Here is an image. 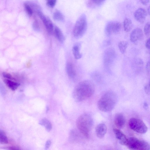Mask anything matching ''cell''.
<instances>
[{
	"label": "cell",
	"instance_id": "9",
	"mask_svg": "<svg viewBox=\"0 0 150 150\" xmlns=\"http://www.w3.org/2000/svg\"><path fill=\"white\" fill-rule=\"evenodd\" d=\"M37 13L42 21L48 33L51 34L53 30V25L49 17L42 13L40 10L38 11Z\"/></svg>",
	"mask_w": 150,
	"mask_h": 150
},
{
	"label": "cell",
	"instance_id": "38",
	"mask_svg": "<svg viewBox=\"0 0 150 150\" xmlns=\"http://www.w3.org/2000/svg\"><path fill=\"white\" fill-rule=\"evenodd\" d=\"M49 110V108L48 107L47 108L46 112H47V111Z\"/></svg>",
	"mask_w": 150,
	"mask_h": 150
},
{
	"label": "cell",
	"instance_id": "21",
	"mask_svg": "<svg viewBox=\"0 0 150 150\" xmlns=\"http://www.w3.org/2000/svg\"><path fill=\"white\" fill-rule=\"evenodd\" d=\"M124 30L126 32L130 31L132 27V22L131 20L128 18H126L124 21Z\"/></svg>",
	"mask_w": 150,
	"mask_h": 150
},
{
	"label": "cell",
	"instance_id": "26",
	"mask_svg": "<svg viewBox=\"0 0 150 150\" xmlns=\"http://www.w3.org/2000/svg\"><path fill=\"white\" fill-rule=\"evenodd\" d=\"M134 68H137V70H139L140 69L141 66L143 65V62L142 60L140 59H135L134 62Z\"/></svg>",
	"mask_w": 150,
	"mask_h": 150
},
{
	"label": "cell",
	"instance_id": "6",
	"mask_svg": "<svg viewBox=\"0 0 150 150\" xmlns=\"http://www.w3.org/2000/svg\"><path fill=\"white\" fill-rule=\"evenodd\" d=\"M129 125L132 129L140 134L145 133L148 129L147 126L143 121L135 118H132L129 120Z\"/></svg>",
	"mask_w": 150,
	"mask_h": 150
},
{
	"label": "cell",
	"instance_id": "23",
	"mask_svg": "<svg viewBox=\"0 0 150 150\" xmlns=\"http://www.w3.org/2000/svg\"><path fill=\"white\" fill-rule=\"evenodd\" d=\"M0 142L1 144H6L8 143L7 138L4 131L1 130L0 131Z\"/></svg>",
	"mask_w": 150,
	"mask_h": 150
},
{
	"label": "cell",
	"instance_id": "16",
	"mask_svg": "<svg viewBox=\"0 0 150 150\" xmlns=\"http://www.w3.org/2000/svg\"><path fill=\"white\" fill-rule=\"evenodd\" d=\"M81 45L79 43H77L72 47V52L74 58L76 59H79L82 57V54L80 52Z\"/></svg>",
	"mask_w": 150,
	"mask_h": 150
},
{
	"label": "cell",
	"instance_id": "8",
	"mask_svg": "<svg viewBox=\"0 0 150 150\" xmlns=\"http://www.w3.org/2000/svg\"><path fill=\"white\" fill-rule=\"evenodd\" d=\"M114 49L112 47L107 49L105 51L103 57L104 64L106 67H109L112 64L115 57Z\"/></svg>",
	"mask_w": 150,
	"mask_h": 150
},
{
	"label": "cell",
	"instance_id": "10",
	"mask_svg": "<svg viewBox=\"0 0 150 150\" xmlns=\"http://www.w3.org/2000/svg\"><path fill=\"white\" fill-rule=\"evenodd\" d=\"M143 36L142 30L139 28H136L131 33L130 40L133 44H137L142 39Z\"/></svg>",
	"mask_w": 150,
	"mask_h": 150
},
{
	"label": "cell",
	"instance_id": "17",
	"mask_svg": "<svg viewBox=\"0 0 150 150\" xmlns=\"http://www.w3.org/2000/svg\"><path fill=\"white\" fill-rule=\"evenodd\" d=\"M4 82L6 85L12 91H15L16 89L20 85L18 83L7 79H5Z\"/></svg>",
	"mask_w": 150,
	"mask_h": 150
},
{
	"label": "cell",
	"instance_id": "37",
	"mask_svg": "<svg viewBox=\"0 0 150 150\" xmlns=\"http://www.w3.org/2000/svg\"><path fill=\"white\" fill-rule=\"evenodd\" d=\"M144 106H145V108H146L147 107V104L146 103H145L144 105Z\"/></svg>",
	"mask_w": 150,
	"mask_h": 150
},
{
	"label": "cell",
	"instance_id": "40",
	"mask_svg": "<svg viewBox=\"0 0 150 150\" xmlns=\"http://www.w3.org/2000/svg\"></svg>",
	"mask_w": 150,
	"mask_h": 150
},
{
	"label": "cell",
	"instance_id": "12",
	"mask_svg": "<svg viewBox=\"0 0 150 150\" xmlns=\"http://www.w3.org/2000/svg\"><path fill=\"white\" fill-rule=\"evenodd\" d=\"M113 131L120 143L122 145L127 146L128 139L125 134L119 129L114 128Z\"/></svg>",
	"mask_w": 150,
	"mask_h": 150
},
{
	"label": "cell",
	"instance_id": "30",
	"mask_svg": "<svg viewBox=\"0 0 150 150\" xmlns=\"http://www.w3.org/2000/svg\"><path fill=\"white\" fill-rule=\"evenodd\" d=\"M3 76L7 79L10 80H14L12 76L10 74L6 72H3L2 73Z\"/></svg>",
	"mask_w": 150,
	"mask_h": 150
},
{
	"label": "cell",
	"instance_id": "13",
	"mask_svg": "<svg viewBox=\"0 0 150 150\" xmlns=\"http://www.w3.org/2000/svg\"><path fill=\"white\" fill-rule=\"evenodd\" d=\"M107 130V127L105 124L103 123L99 124L96 128V136L100 139L103 138Z\"/></svg>",
	"mask_w": 150,
	"mask_h": 150
},
{
	"label": "cell",
	"instance_id": "2",
	"mask_svg": "<svg viewBox=\"0 0 150 150\" xmlns=\"http://www.w3.org/2000/svg\"><path fill=\"white\" fill-rule=\"evenodd\" d=\"M117 98L116 93L112 91L105 93L98 102V107L100 111L107 112L112 110L115 107Z\"/></svg>",
	"mask_w": 150,
	"mask_h": 150
},
{
	"label": "cell",
	"instance_id": "32",
	"mask_svg": "<svg viewBox=\"0 0 150 150\" xmlns=\"http://www.w3.org/2000/svg\"><path fill=\"white\" fill-rule=\"evenodd\" d=\"M145 46L146 48L150 50V38L146 40Z\"/></svg>",
	"mask_w": 150,
	"mask_h": 150
},
{
	"label": "cell",
	"instance_id": "1",
	"mask_svg": "<svg viewBox=\"0 0 150 150\" xmlns=\"http://www.w3.org/2000/svg\"><path fill=\"white\" fill-rule=\"evenodd\" d=\"M94 91L93 83L89 80H84L79 83L75 86L73 92L72 96L76 102H81L91 97Z\"/></svg>",
	"mask_w": 150,
	"mask_h": 150
},
{
	"label": "cell",
	"instance_id": "19",
	"mask_svg": "<svg viewBox=\"0 0 150 150\" xmlns=\"http://www.w3.org/2000/svg\"><path fill=\"white\" fill-rule=\"evenodd\" d=\"M39 124L44 126L46 130L50 131L52 129V125L51 122L46 118L42 119L39 122Z\"/></svg>",
	"mask_w": 150,
	"mask_h": 150
},
{
	"label": "cell",
	"instance_id": "4",
	"mask_svg": "<svg viewBox=\"0 0 150 150\" xmlns=\"http://www.w3.org/2000/svg\"><path fill=\"white\" fill-rule=\"evenodd\" d=\"M87 27L86 16L82 14L78 19L74 26L73 31L74 37L77 39L81 38L86 32Z\"/></svg>",
	"mask_w": 150,
	"mask_h": 150
},
{
	"label": "cell",
	"instance_id": "7",
	"mask_svg": "<svg viewBox=\"0 0 150 150\" xmlns=\"http://www.w3.org/2000/svg\"><path fill=\"white\" fill-rule=\"evenodd\" d=\"M121 25L117 21H111L106 25L105 29L106 35L109 37L112 35L118 34L120 31Z\"/></svg>",
	"mask_w": 150,
	"mask_h": 150
},
{
	"label": "cell",
	"instance_id": "34",
	"mask_svg": "<svg viewBox=\"0 0 150 150\" xmlns=\"http://www.w3.org/2000/svg\"><path fill=\"white\" fill-rule=\"evenodd\" d=\"M140 1L143 4L146 5L149 3L150 0H140Z\"/></svg>",
	"mask_w": 150,
	"mask_h": 150
},
{
	"label": "cell",
	"instance_id": "5",
	"mask_svg": "<svg viewBox=\"0 0 150 150\" xmlns=\"http://www.w3.org/2000/svg\"><path fill=\"white\" fill-rule=\"evenodd\" d=\"M127 146L131 150H149L150 145L147 142L140 140L135 137H131L128 139Z\"/></svg>",
	"mask_w": 150,
	"mask_h": 150
},
{
	"label": "cell",
	"instance_id": "18",
	"mask_svg": "<svg viewBox=\"0 0 150 150\" xmlns=\"http://www.w3.org/2000/svg\"><path fill=\"white\" fill-rule=\"evenodd\" d=\"M54 33L56 38L59 42H63L64 41V36L62 31L57 27L56 26L54 28Z\"/></svg>",
	"mask_w": 150,
	"mask_h": 150
},
{
	"label": "cell",
	"instance_id": "24",
	"mask_svg": "<svg viewBox=\"0 0 150 150\" xmlns=\"http://www.w3.org/2000/svg\"><path fill=\"white\" fill-rule=\"evenodd\" d=\"M103 1V0H88L87 5L89 7H94L100 4Z\"/></svg>",
	"mask_w": 150,
	"mask_h": 150
},
{
	"label": "cell",
	"instance_id": "28",
	"mask_svg": "<svg viewBox=\"0 0 150 150\" xmlns=\"http://www.w3.org/2000/svg\"><path fill=\"white\" fill-rule=\"evenodd\" d=\"M33 27L34 30L36 32H39L40 30V28L38 22L35 19L33 23Z\"/></svg>",
	"mask_w": 150,
	"mask_h": 150
},
{
	"label": "cell",
	"instance_id": "22",
	"mask_svg": "<svg viewBox=\"0 0 150 150\" xmlns=\"http://www.w3.org/2000/svg\"><path fill=\"white\" fill-rule=\"evenodd\" d=\"M128 43L126 41H121L118 44V47L120 52L122 54H124L128 47Z\"/></svg>",
	"mask_w": 150,
	"mask_h": 150
},
{
	"label": "cell",
	"instance_id": "20",
	"mask_svg": "<svg viewBox=\"0 0 150 150\" xmlns=\"http://www.w3.org/2000/svg\"><path fill=\"white\" fill-rule=\"evenodd\" d=\"M53 19L57 21H64V17L63 14L59 10H56L53 15Z\"/></svg>",
	"mask_w": 150,
	"mask_h": 150
},
{
	"label": "cell",
	"instance_id": "3",
	"mask_svg": "<svg viewBox=\"0 0 150 150\" xmlns=\"http://www.w3.org/2000/svg\"><path fill=\"white\" fill-rule=\"evenodd\" d=\"M93 123L91 116L87 113L80 115L76 121L77 128L83 135L88 138L92 128Z\"/></svg>",
	"mask_w": 150,
	"mask_h": 150
},
{
	"label": "cell",
	"instance_id": "35",
	"mask_svg": "<svg viewBox=\"0 0 150 150\" xmlns=\"http://www.w3.org/2000/svg\"><path fill=\"white\" fill-rule=\"evenodd\" d=\"M8 149L11 150H19L20 149L18 147H16L15 146H10L8 148Z\"/></svg>",
	"mask_w": 150,
	"mask_h": 150
},
{
	"label": "cell",
	"instance_id": "11",
	"mask_svg": "<svg viewBox=\"0 0 150 150\" xmlns=\"http://www.w3.org/2000/svg\"><path fill=\"white\" fill-rule=\"evenodd\" d=\"M146 12L144 9L139 8L135 11L134 16L137 21L142 23L144 22L146 19Z\"/></svg>",
	"mask_w": 150,
	"mask_h": 150
},
{
	"label": "cell",
	"instance_id": "15",
	"mask_svg": "<svg viewBox=\"0 0 150 150\" xmlns=\"http://www.w3.org/2000/svg\"><path fill=\"white\" fill-rule=\"evenodd\" d=\"M66 71L69 77L71 79L74 78L76 75V71L74 64L68 62L66 65Z\"/></svg>",
	"mask_w": 150,
	"mask_h": 150
},
{
	"label": "cell",
	"instance_id": "33",
	"mask_svg": "<svg viewBox=\"0 0 150 150\" xmlns=\"http://www.w3.org/2000/svg\"><path fill=\"white\" fill-rule=\"evenodd\" d=\"M146 69L148 74L150 75V61L147 63L146 66Z\"/></svg>",
	"mask_w": 150,
	"mask_h": 150
},
{
	"label": "cell",
	"instance_id": "31",
	"mask_svg": "<svg viewBox=\"0 0 150 150\" xmlns=\"http://www.w3.org/2000/svg\"><path fill=\"white\" fill-rule=\"evenodd\" d=\"M51 141L50 140H48L46 142L45 145V149H47L51 144Z\"/></svg>",
	"mask_w": 150,
	"mask_h": 150
},
{
	"label": "cell",
	"instance_id": "29",
	"mask_svg": "<svg viewBox=\"0 0 150 150\" xmlns=\"http://www.w3.org/2000/svg\"><path fill=\"white\" fill-rule=\"evenodd\" d=\"M57 0H46L47 5L50 8H53L55 5Z\"/></svg>",
	"mask_w": 150,
	"mask_h": 150
},
{
	"label": "cell",
	"instance_id": "14",
	"mask_svg": "<svg viewBox=\"0 0 150 150\" xmlns=\"http://www.w3.org/2000/svg\"><path fill=\"white\" fill-rule=\"evenodd\" d=\"M125 123V119L123 115L121 113L116 115L114 118V123L115 126L118 128L123 127Z\"/></svg>",
	"mask_w": 150,
	"mask_h": 150
},
{
	"label": "cell",
	"instance_id": "36",
	"mask_svg": "<svg viewBox=\"0 0 150 150\" xmlns=\"http://www.w3.org/2000/svg\"><path fill=\"white\" fill-rule=\"evenodd\" d=\"M148 12L149 14L150 15V6H149L148 8Z\"/></svg>",
	"mask_w": 150,
	"mask_h": 150
},
{
	"label": "cell",
	"instance_id": "27",
	"mask_svg": "<svg viewBox=\"0 0 150 150\" xmlns=\"http://www.w3.org/2000/svg\"><path fill=\"white\" fill-rule=\"evenodd\" d=\"M144 32L146 36H149L150 35V22H147L144 27Z\"/></svg>",
	"mask_w": 150,
	"mask_h": 150
},
{
	"label": "cell",
	"instance_id": "25",
	"mask_svg": "<svg viewBox=\"0 0 150 150\" xmlns=\"http://www.w3.org/2000/svg\"><path fill=\"white\" fill-rule=\"evenodd\" d=\"M25 10L28 15L31 16L33 13V10L28 3H25L24 4Z\"/></svg>",
	"mask_w": 150,
	"mask_h": 150
},
{
	"label": "cell",
	"instance_id": "39",
	"mask_svg": "<svg viewBox=\"0 0 150 150\" xmlns=\"http://www.w3.org/2000/svg\"><path fill=\"white\" fill-rule=\"evenodd\" d=\"M149 86H150V82H149Z\"/></svg>",
	"mask_w": 150,
	"mask_h": 150
}]
</instances>
